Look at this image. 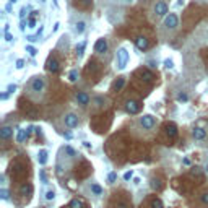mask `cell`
Segmentation results:
<instances>
[{"label":"cell","mask_w":208,"mask_h":208,"mask_svg":"<svg viewBox=\"0 0 208 208\" xmlns=\"http://www.w3.org/2000/svg\"><path fill=\"white\" fill-rule=\"evenodd\" d=\"M156 127H158L156 117H153L151 114H145V116H141L135 120L133 132L135 130H143V135H148V133H153L156 130Z\"/></svg>","instance_id":"obj_3"},{"label":"cell","mask_w":208,"mask_h":208,"mask_svg":"<svg viewBox=\"0 0 208 208\" xmlns=\"http://www.w3.org/2000/svg\"><path fill=\"white\" fill-rule=\"evenodd\" d=\"M198 3H208V0H197Z\"/></svg>","instance_id":"obj_44"},{"label":"cell","mask_w":208,"mask_h":208,"mask_svg":"<svg viewBox=\"0 0 208 208\" xmlns=\"http://www.w3.org/2000/svg\"><path fill=\"white\" fill-rule=\"evenodd\" d=\"M38 161H39V164H46L47 163V151H46V150H41V151H39Z\"/></svg>","instance_id":"obj_17"},{"label":"cell","mask_w":208,"mask_h":208,"mask_svg":"<svg viewBox=\"0 0 208 208\" xmlns=\"http://www.w3.org/2000/svg\"><path fill=\"white\" fill-rule=\"evenodd\" d=\"M128 59H130V55H128L127 49L125 47H119L117 49V54H116V63H117V68L119 70H125L127 63H128Z\"/></svg>","instance_id":"obj_5"},{"label":"cell","mask_w":208,"mask_h":208,"mask_svg":"<svg viewBox=\"0 0 208 208\" xmlns=\"http://www.w3.org/2000/svg\"><path fill=\"white\" fill-rule=\"evenodd\" d=\"M85 30H86V20H83V18H78L73 21V31L80 36L85 33Z\"/></svg>","instance_id":"obj_9"},{"label":"cell","mask_w":208,"mask_h":208,"mask_svg":"<svg viewBox=\"0 0 208 208\" xmlns=\"http://www.w3.org/2000/svg\"><path fill=\"white\" fill-rule=\"evenodd\" d=\"M132 177H133V171H127V173L124 174V181H130Z\"/></svg>","instance_id":"obj_34"},{"label":"cell","mask_w":208,"mask_h":208,"mask_svg":"<svg viewBox=\"0 0 208 208\" xmlns=\"http://www.w3.org/2000/svg\"><path fill=\"white\" fill-rule=\"evenodd\" d=\"M91 192L95 193V195H103V187L98 184H91Z\"/></svg>","instance_id":"obj_22"},{"label":"cell","mask_w":208,"mask_h":208,"mask_svg":"<svg viewBox=\"0 0 208 208\" xmlns=\"http://www.w3.org/2000/svg\"><path fill=\"white\" fill-rule=\"evenodd\" d=\"M135 46H137V49H140V51H145L148 47V39L145 36H138V38L135 39Z\"/></svg>","instance_id":"obj_13"},{"label":"cell","mask_w":208,"mask_h":208,"mask_svg":"<svg viewBox=\"0 0 208 208\" xmlns=\"http://www.w3.org/2000/svg\"><path fill=\"white\" fill-rule=\"evenodd\" d=\"M78 75H80V72H78L76 68H73V70H70V73H68V80H70L72 83H75V81L78 80Z\"/></svg>","instance_id":"obj_18"},{"label":"cell","mask_w":208,"mask_h":208,"mask_svg":"<svg viewBox=\"0 0 208 208\" xmlns=\"http://www.w3.org/2000/svg\"><path fill=\"white\" fill-rule=\"evenodd\" d=\"M28 135H30V130L18 128V130H16V141H18V143H23V141L28 138Z\"/></svg>","instance_id":"obj_15"},{"label":"cell","mask_w":208,"mask_h":208,"mask_svg":"<svg viewBox=\"0 0 208 208\" xmlns=\"http://www.w3.org/2000/svg\"><path fill=\"white\" fill-rule=\"evenodd\" d=\"M85 47H86V41H81V42H80V46H76V54H78V57H81V55H83Z\"/></svg>","instance_id":"obj_24"},{"label":"cell","mask_w":208,"mask_h":208,"mask_svg":"<svg viewBox=\"0 0 208 208\" xmlns=\"http://www.w3.org/2000/svg\"><path fill=\"white\" fill-rule=\"evenodd\" d=\"M68 206H70V208H83V202H81L80 198H73V200L70 202Z\"/></svg>","instance_id":"obj_23"},{"label":"cell","mask_w":208,"mask_h":208,"mask_svg":"<svg viewBox=\"0 0 208 208\" xmlns=\"http://www.w3.org/2000/svg\"><path fill=\"white\" fill-rule=\"evenodd\" d=\"M46 91H47V81L42 75H34L31 76V80L28 81L26 88H25V95L33 99L34 103H39L44 99L46 96Z\"/></svg>","instance_id":"obj_1"},{"label":"cell","mask_w":208,"mask_h":208,"mask_svg":"<svg viewBox=\"0 0 208 208\" xmlns=\"http://www.w3.org/2000/svg\"><path fill=\"white\" fill-rule=\"evenodd\" d=\"M132 2H133V0H117V3H124V5H128Z\"/></svg>","instance_id":"obj_39"},{"label":"cell","mask_w":208,"mask_h":208,"mask_svg":"<svg viewBox=\"0 0 208 208\" xmlns=\"http://www.w3.org/2000/svg\"><path fill=\"white\" fill-rule=\"evenodd\" d=\"M200 200H202V203H205V205H208V192H205V193H202V195H200Z\"/></svg>","instance_id":"obj_33"},{"label":"cell","mask_w":208,"mask_h":208,"mask_svg":"<svg viewBox=\"0 0 208 208\" xmlns=\"http://www.w3.org/2000/svg\"><path fill=\"white\" fill-rule=\"evenodd\" d=\"M107 49H109V44H107V39L106 38H99L95 44V52L98 55H104L107 52Z\"/></svg>","instance_id":"obj_7"},{"label":"cell","mask_w":208,"mask_h":208,"mask_svg":"<svg viewBox=\"0 0 208 208\" xmlns=\"http://www.w3.org/2000/svg\"><path fill=\"white\" fill-rule=\"evenodd\" d=\"M75 101L80 104V106H88L90 104V95L88 93H85V91H78L76 93V96H75Z\"/></svg>","instance_id":"obj_10"},{"label":"cell","mask_w":208,"mask_h":208,"mask_svg":"<svg viewBox=\"0 0 208 208\" xmlns=\"http://www.w3.org/2000/svg\"><path fill=\"white\" fill-rule=\"evenodd\" d=\"M15 90H16V85H10L8 86V93H15Z\"/></svg>","instance_id":"obj_40"},{"label":"cell","mask_w":208,"mask_h":208,"mask_svg":"<svg viewBox=\"0 0 208 208\" xmlns=\"http://www.w3.org/2000/svg\"><path fill=\"white\" fill-rule=\"evenodd\" d=\"M176 99H177L179 103H187L189 101V95H187V93H177Z\"/></svg>","instance_id":"obj_21"},{"label":"cell","mask_w":208,"mask_h":208,"mask_svg":"<svg viewBox=\"0 0 208 208\" xmlns=\"http://www.w3.org/2000/svg\"><path fill=\"white\" fill-rule=\"evenodd\" d=\"M116 179H117V173H109V176H107V181H109V184H112Z\"/></svg>","instance_id":"obj_31"},{"label":"cell","mask_w":208,"mask_h":208,"mask_svg":"<svg viewBox=\"0 0 208 208\" xmlns=\"http://www.w3.org/2000/svg\"><path fill=\"white\" fill-rule=\"evenodd\" d=\"M28 23H30V28H34V26H36V21H34L33 18H30V21H28Z\"/></svg>","instance_id":"obj_41"},{"label":"cell","mask_w":208,"mask_h":208,"mask_svg":"<svg viewBox=\"0 0 208 208\" xmlns=\"http://www.w3.org/2000/svg\"><path fill=\"white\" fill-rule=\"evenodd\" d=\"M0 197H2V200H8V190L2 189V190H0Z\"/></svg>","instance_id":"obj_32"},{"label":"cell","mask_w":208,"mask_h":208,"mask_svg":"<svg viewBox=\"0 0 208 208\" xmlns=\"http://www.w3.org/2000/svg\"><path fill=\"white\" fill-rule=\"evenodd\" d=\"M125 111L128 114H138L140 111V103L135 101V99H128V101L125 103Z\"/></svg>","instance_id":"obj_8"},{"label":"cell","mask_w":208,"mask_h":208,"mask_svg":"<svg viewBox=\"0 0 208 208\" xmlns=\"http://www.w3.org/2000/svg\"><path fill=\"white\" fill-rule=\"evenodd\" d=\"M166 133L169 135L171 138H174L176 135H177V127H176L174 124H168V125H166Z\"/></svg>","instance_id":"obj_16"},{"label":"cell","mask_w":208,"mask_h":208,"mask_svg":"<svg viewBox=\"0 0 208 208\" xmlns=\"http://www.w3.org/2000/svg\"><path fill=\"white\" fill-rule=\"evenodd\" d=\"M46 68H47V72H51V73H55V72L59 70V62H57L55 59H49Z\"/></svg>","instance_id":"obj_14"},{"label":"cell","mask_w":208,"mask_h":208,"mask_svg":"<svg viewBox=\"0 0 208 208\" xmlns=\"http://www.w3.org/2000/svg\"><path fill=\"white\" fill-rule=\"evenodd\" d=\"M10 2H12V3H15V2H16V0H10Z\"/></svg>","instance_id":"obj_45"},{"label":"cell","mask_w":208,"mask_h":208,"mask_svg":"<svg viewBox=\"0 0 208 208\" xmlns=\"http://www.w3.org/2000/svg\"><path fill=\"white\" fill-rule=\"evenodd\" d=\"M12 135H13V127H10V125H3L2 128H0V138H2L3 141H5V140H8Z\"/></svg>","instance_id":"obj_12"},{"label":"cell","mask_w":208,"mask_h":208,"mask_svg":"<svg viewBox=\"0 0 208 208\" xmlns=\"http://www.w3.org/2000/svg\"><path fill=\"white\" fill-rule=\"evenodd\" d=\"M164 67L166 68H174V60L173 59H166L164 60Z\"/></svg>","instance_id":"obj_29"},{"label":"cell","mask_w":208,"mask_h":208,"mask_svg":"<svg viewBox=\"0 0 208 208\" xmlns=\"http://www.w3.org/2000/svg\"><path fill=\"white\" fill-rule=\"evenodd\" d=\"M78 124H80V116L78 114L70 111L63 116V125L67 128H75V127H78Z\"/></svg>","instance_id":"obj_6"},{"label":"cell","mask_w":208,"mask_h":208,"mask_svg":"<svg viewBox=\"0 0 208 208\" xmlns=\"http://www.w3.org/2000/svg\"><path fill=\"white\" fill-rule=\"evenodd\" d=\"M179 30V15L177 13H168V16L163 20V23L159 26V30H158V33H159L161 39H171L173 36L176 34V31Z\"/></svg>","instance_id":"obj_2"},{"label":"cell","mask_w":208,"mask_h":208,"mask_svg":"<svg viewBox=\"0 0 208 208\" xmlns=\"http://www.w3.org/2000/svg\"><path fill=\"white\" fill-rule=\"evenodd\" d=\"M23 67H25V60H23V59H18V60H16V68L21 70Z\"/></svg>","instance_id":"obj_35"},{"label":"cell","mask_w":208,"mask_h":208,"mask_svg":"<svg viewBox=\"0 0 208 208\" xmlns=\"http://www.w3.org/2000/svg\"><path fill=\"white\" fill-rule=\"evenodd\" d=\"M151 185H153V189H158V190L161 189V184H159V181H153V184H151Z\"/></svg>","instance_id":"obj_37"},{"label":"cell","mask_w":208,"mask_h":208,"mask_svg":"<svg viewBox=\"0 0 208 208\" xmlns=\"http://www.w3.org/2000/svg\"><path fill=\"white\" fill-rule=\"evenodd\" d=\"M5 39L8 41V42H12V41H13V36H12L10 33H5Z\"/></svg>","instance_id":"obj_38"},{"label":"cell","mask_w":208,"mask_h":208,"mask_svg":"<svg viewBox=\"0 0 208 208\" xmlns=\"http://www.w3.org/2000/svg\"><path fill=\"white\" fill-rule=\"evenodd\" d=\"M190 173H192V176H197V177H200V176H202V168H192V171H190Z\"/></svg>","instance_id":"obj_27"},{"label":"cell","mask_w":208,"mask_h":208,"mask_svg":"<svg viewBox=\"0 0 208 208\" xmlns=\"http://www.w3.org/2000/svg\"><path fill=\"white\" fill-rule=\"evenodd\" d=\"M26 52H28V54H30L31 57H34L36 54H38V51H36V49H34L33 46H26Z\"/></svg>","instance_id":"obj_28"},{"label":"cell","mask_w":208,"mask_h":208,"mask_svg":"<svg viewBox=\"0 0 208 208\" xmlns=\"http://www.w3.org/2000/svg\"><path fill=\"white\" fill-rule=\"evenodd\" d=\"M206 41H208V34H206Z\"/></svg>","instance_id":"obj_46"},{"label":"cell","mask_w":208,"mask_h":208,"mask_svg":"<svg viewBox=\"0 0 208 208\" xmlns=\"http://www.w3.org/2000/svg\"><path fill=\"white\" fill-rule=\"evenodd\" d=\"M124 85H125V78H124V76H120L119 80H117L116 83H114V90H116V91H119V90H122V88H124Z\"/></svg>","instance_id":"obj_20"},{"label":"cell","mask_w":208,"mask_h":208,"mask_svg":"<svg viewBox=\"0 0 208 208\" xmlns=\"http://www.w3.org/2000/svg\"><path fill=\"white\" fill-rule=\"evenodd\" d=\"M83 145H85V148H88V150L91 148V143H88V141H85V143H83Z\"/></svg>","instance_id":"obj_43"},{"label":"cell","mask_w":208,"mask_h":208,"mask_svg":"<svg viewBox=\"0 0 208 208\" xmlns=\"http://www.w3.org/2000/svg\"><path fill=\"white\" fill-rule=\"evenodd\" d=\"M44 198L47 200V202H52V200L55 198V192H54V190H47L46 195H44Z\"/></svg>","instance_id":"obj_25"},{"label":"cell","mask_w":208,"mask_h":208,"mask_svg":"<svg viewBox=\"0 0 208 208\" xmlns=\"http://www.w3.org/2000/svg\"><path fill=\"white\" fill-rule=\"evenodd\" d=\"M192 137L195 138L197 141H203L206 138V130L203 127H193V130H192Z\"/></svg>","instance_id":"obj_11"},{"label":"cell","mask_w":208,"mask_h":208,"mask_svg":"<svg viewBox=\"0 0 208 208\" xmlns=\"http://www.w3.org/2000/svg\"><path fill=\"white\" fill-rule=\"evenodd\" d=\"M68 2H70V0H68Z\"/></svg>","instance_id":"obj_47"},{"label":"cell","mask_w":208,"mask_h":208,"mask_svg":"<svg viewBox=\"0 0 208 208\" xmlns=\"http://www.w3.org/2000/svg\"><path fill=\"white\" fill-rule=\"evenodd\" d=\"M203 171L208 174V153L205 155V163H203Z\"/></svg>","instance_id":"obj_36"},{"label":"cell","mask_w":208,"mask_h":208,"mask_svg":"<svg viewBox=\"0 0 208 208\" xmlns=\"http://www.w3.org/2000/svg\"><path fill=\"white\" fill-rule=\"evenodd\" d=\"M20 192H21V195H25V197H26V195H30V193L33 192L31 184H25L23 187H21V190H20Z\"/></svg>","instance_id":"obj_19"},{"label":"cell","mask_w":208,"mask_h":208,"mask_svg":"<svg viewBox=\"0 0 208 208\" xmlns=\"http://www.w3.org/2000/svg\"><path fill=\"white\" fill-rule=\"evenodd\" d=\"M143 75H145V80H151V73H148V72H145Z\"/></svg>","instance_id":"obj_42"},{"label":"cell","mask_w":208,"mask_h":208,"mask_svg":"<svg viewBox=\"0 0 208 208\" xmlns=\"http://www.w3.org/2000/svg\"><path fill=\"white\" fill-rule=\"evenodd\" d=\"M95 103H96V109H98V107H103V106H104L103 103H106V99H104V98H96Z\"/></svg>","instance_id":"obj_30"},{"label":"cell","mask_w":208,"mask_h":208,"mask_svg":"<svg viewBox=\"0 0 208 208\" xmlns=\"http://www.w3.org/2000/svg\"><path fill=\"white\" fill-rule=\"evenodd\" d=\"M168 2L166 0H155L151 3V8H150V18L153 21H159V20H164L168 16Z\"/></svg>","instance_id":"obj_4"},{"label":"cell","mask_w":208,"mask_h":208,"mask_svg":"<svg viewBox=\"0 0 208 208\" xmlns=\"http://www.w3.org/2000/svg\"><path fill=\"white\" fill-rule=\"evenodd\" d=\"M151 208H163V202H161L159 198L151 200Z\"/></svg>","instance_id":"obj_26"}]
</instances>
